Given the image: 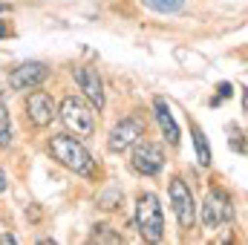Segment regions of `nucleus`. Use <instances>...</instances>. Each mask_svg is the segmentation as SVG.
I'll return each mask as SVG.
<instances>
[{
	"mask_svg": "<svg viewBox=\"0 0 248 245\" xmlns=\"http://www.w3.org/2000/svg\"><path fill=\"white\" fill-rule=\"evenodd\" d=\"M49 153L58 165H63L66 170H72L78 176H93L95 173V162H93L90 150L81 141H75L72 136H52Z\"/></svg>",
	"mask_w": 248,
	"mask_h": 245,
	"instance_id": "nucleus-1",
	"label": "nucleus"
},
{
	"mask_svg": "<svg viewBox=\"0 0 248 245\" xmlns=\"http://www.w3.org/2000/svg\"><path fill=\"white\" fill-rule=\"evenodd\" d=\"M136 222H139V234L150 243H159L165 237V216H162V205L156 193H141L139 205H136Z\"/></svg>",
	"mask_w": 248,
	"mask_h": 245,
	"instance_id": "nucleus-2",
	"label": "nucleus"
},
{
	"mask_svg": "<svg viewBox=\"0 0 248 245\" xmlns=\"http://www.w3.org/2000/svg\"><path fill=\"white\" fill-rule=\"evenodd\" d=\"M61 119L69 130H75V136H93L95 130V113L78 95H66L61 101Z\"/></svg>",
	"mask_w": 248,
	"mask_h": 245,
	"instance_id": "nucleus-3",
	"label": "nucleus"
},
{
	"mask_svg": "<svg viewBox=\"0 0 248 245\" xmlns=\"http://www.w3.org/2000/svg\"><path fill=\"white\" fill-rule=\"evenodd\" d=\"M231 219H234V199L222 187L208 190V196L202 202V222H205V228L217 231L219 225H225Z\"/></svg>",
	"mask_w": 248,
	"mask_h": 245,
	"instance_id": "nucleus-4",
	"label": "nucleus"
},
{
	"mask_svg": "<svg viewBox=\"0 0 248 245\" xmlns=\"http://www.w3.org/2000/svg\"><path fill=\"white\" fill-rule=\"evenodd\" d=\"M170 202H173V214L179 219L182 228H193L196 219V205H193V193L185 184V179H170Z\"/></svg>",
	"mask_w": 248,
	"mask_h": 245,
	"instance_id": "nucleus-5",
	"label": "nucleus"
},
{
	"mask_svg": "<svg viewBox=\"0 0 248 245\" xmlns=\"http://www.w3.org/2000/svg\"><path fill=\"white\" fill-rule=\"evenodd\" d=\"M133 168L139 170V173H144V176H156L162 168H165V153H162V147L159 144H153V141H136V147H133Z\"/></svg>",
	"mask_w": 248,
	"mask_h": 245,
	"instance_id": "nucleus-6",
	"label": "nucleus"
},
{
	"mask_svg": "<svg viewBox=\"0 0 248 245\" xmlns=\"http://www.w3.org/2000/svg\"><path fill=\"white\" fill-rule=\"evenodd\" d=\"M141 136H144V122L136 119V116H130V119L119 122L113 130H110L107 147H110V153H122V150H127V147H133Z\"/></svg>",
	"mask_w": 248,
	"mask_h": 245,
	"instance_id": "nucleus-7",
	"label": "nucleus"
},
{
	"mask_svg": "<svg viewBox=\"0 0 248 245\" xmlns=\"http://www.w3.org/2000/svg\"><path fill=\"white\" fill-rule=\"evenodd\" d=\"M46 78H49V66H44L41 61H29L9 72V87L12 90H35Z\"/></svg>",
	"mask_w": 248,
	"mask_h": 245,
	"instance_id": "nucleus-8",
	"label": "nucleus"
},
{
	"mask_svg": "<svg viewBox=\"0 0 248 245\" xmlns=\"http://www.w3.org/2000/svg\"><path fill=\"white\" fill-rule=\"evenodd\" d=\"M75 81H78V87L84 90V95L90 98V104L93 107H104V84H101V75L93 69V66H78L75 69Z\"/></svg>",
	"mask_w": 248,
	"mask_h": 245,
	"instance_id": "nucleus-9",
	"label": "nucleus"
},
{
	"mask_svg": "<svg viewBox=\"0 0 248 245\" xmlns=\"http://www.w3.org/2000/svg\"><path fill=\"white\" fill-rule=\"evenodd\" d=\"M26 116H29V122L35 124V127H46V124H52V119H55V101L46 92L38 90L26 101Z\"/></svg>",
	"mask_w": 248,
	"mask_h": 245,
	"instance_id": "nucleus-10",
	"label": "nucleus"
},
{
	"mask_svg": "<svg viewBox=\"0 0 248 245\" xmlns=\"http://www.w3.org/2000/svg\"><path fill=\"white\" fill-rule=\"evenodd\" d=\"M153 107H156V119H159V124H162L165 138H168L170 144H176V141H179V127H176V122H173V113H170L168 101H165V98H156Z\"/></svg>",
	"mask_w": 248,
	"mask_h": 245,
	"instance_id": "nucleus-11",
	"label": "nucleus"
},
{
	"mask_svg": "<svg viewBox=\"0 0 248 245\" xmlns=\"http://www.w3.org/2000/svg\"><path fill=\"white\" fill-rule=\"evenodd\" d=\"M147 9L159 12V15H176L185 9V0H141Z\"/></svg>",
	"mask_w": 248,
	"mask_h": 245,
	"instance_id": "nucleus-12",
	"label": "nucleus"
},
{
	"mask_svg": "<svg viewBox=\"0 0 248 245\" xmlns=\"http://www.w3.org/2000/svg\"><path fill=\"white\" fill-rule=\"evenodd\" d=\"M193 144H196V159H199V165L208 168V165H211V150H208V138H205V133H202L199 127H193Z\"/></svg>",
	"mask_w": 248,
	"mask_h": 245,
	"instance_id": "nucleus-13",
	"label": "nucleus"
},
{
	"mask_svg": "<svg viewBox=\"0 0 248 245\" xmlns=\"http://www.w3.org/2000/svg\"><path fill=\"white\" fill-rule=\"evenodd\" d=\"M9 144H12V119L6 104L0 101V147H9Z\"/></svg>",
	"mask_w": 248,
	"mask_h": 245,
	"instance_id": "nucleus-14",
	"label": "nucleus"
},
{
	"mask_svg": "<svg viewBox=\"0 0 248 245\" xmlns=\"http://www.w3.org/2000/svg\"><path fill=\"white\" fill-rule=\"evenodd\" d=\"M231 92H234V90H231V84H219V98H214V104H219V101H222V98H228Z\"/></svg>",
	"mask_w": 248,
	"mask_h": 245,
	"instance_id": "nucleus-15",
	"label": "nucleus"
},
{
	"mask_svg": "<svg viewBox=\"0 0 248 245\" xmlns=\"http://www.w3.org/2000/svg\"><path fill=\"white\" fill-rule=\"evenodd\" d=\"M119 196H122L119 190H110V193H104V196H101V202H104V208H110V202H113V199H119Z\"/></svg>",
	"mask_w": 248,
	"mask_h": 245,
	"instance_id": "nucleus-16",
	"label": "nucleus"
},
{
	"mask_svg": "<svg viewBox=\"0 0 248 245\" xmlns=\"http://www.w3.org/2000/svg\"><path fill=\"white\" fill-rule=\"evenodd\" d=\"M3 243L12 245V243H17V237H12V234H0V245H3Z\"/></svg>",
	"mask_w": 248,
	"mask_h": 245,
	"instance_id": "nucleus-17",
	"label": "nucleus"
},
{
	"mask_svg": "<svg viewBox=\"0 0 248 245\" xmlns=\"http://www.w3.org/2000/svg\"><path fill=\"white\" fill-rule=\"evenodd\" d=\"M6 187H9V182H6V173H3V170H0V196H3V193H6Z\"/></svg>",
	"mask_w": 248,
	"mask_h": 245,
	"instance_id": "nucleus-18",
	"label": "nucleus"
},
{
	"mask_svg": "<svg viewBox=\"0 0 248 245\" xmlns=\"http://www.w3.org/2000/svg\"><path fill=\"white\" fill-rule=\"evenodd\" d=\"M6 35H9V26H6V23H0V38H6Z\"/></svg>",
	"mask_w": 248,
	"mask_h": 245,
	"instance_id": "nucleus-19",
	"label": "nucleus"
},
{
	"mask_svg": "<svg viewBox=\"0 0 248 245\" xmlns=\"http://www.w3.org/2000/svg\"><path fill=\"white\" fill-rule=\"evenodd\" d=\"M3 9H6V6H3V3H0V12H3Z\"/></svg>",
	"mask_w": 248,
	"mask_h": 245,
	"instance_id": "nucleus-20",
	"label": "nucleus"
}]
</instances>
